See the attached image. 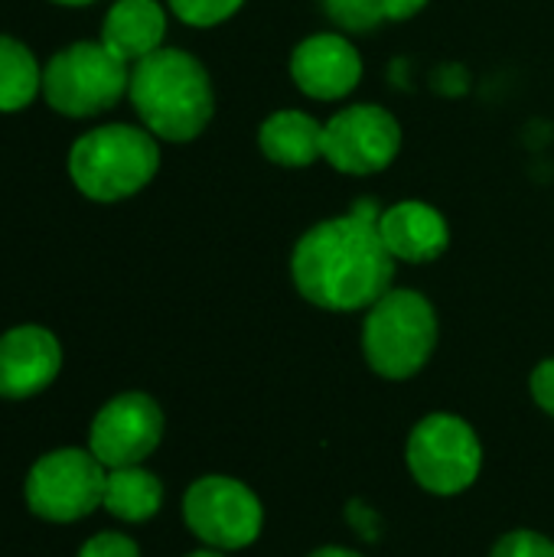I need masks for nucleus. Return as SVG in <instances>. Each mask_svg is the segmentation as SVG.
<instances>
[{
    "label": "nucleus",
    "mask_w": 554,
    "mask_h": 557,
    "mask_svg": "<svg viewBox=\"0 0 554 557\" xmlns=\"http://www.w3.org/2000/svg\"><path fill=\"white\" fill-rule=\"evenodd\" d=\"M382 209L359 199L346 215L317 222L300 235L291 255V277L313 307L349 313L369 310L392 290L395 258L379 232Z\"/></svg>",
    "instance_id": "1"
},
{
    "label": "nucleus",
    "mask_w": 554,
    "mask_h": 557,
    "mask_svg": "<svg viewBox=\"0 0 554 557\" xmlns=\"http://www.w3.org/2000/svg\"><path fill=\"white\" fill-rule=\"evenodd\" d=\"M160 170V147L150 131L131 124H108L75 140L69 173L82 196L95 202H118L140 193Z\"/></svg>",
    "instance_id": "3"
},
{
    "label": "nucleus",
    "mask_w": 554,
    "mask_h": 557,
    "mask_svg": "<svg viewBox=\"0 0 554 557\" xmlns=\"http://www.w3.org/2000/svg\"><path fill=\"white\" fill-rule=\"evenodd\" d=\"M189 557H222L216 548H209V552H196V555H189Z\"/></svg>",
    "instance_id": "26"
},
{
    "label": "nucleus",
    "mask_w": 554,
    "mask_h": 557,
    "mask_svg": "<svg viewBox=\"0 0 554 557\" xmlns=\"http://www.w3.org/2000/svg\"><path fill=\"white\" fill-rule=\"evenodd\" d=\"M167 13L157 0H118L101 26V42L124 62H140L160 49Z\"/></svg>",
    "instance_id": "14"
},
{
    "label": "nucleus",
    "mask_w": 554,
    "mask_h": 557,
    "mask_svg": "<svg viewBox=\"0 0 554 557\" xmlns=\"http://www.w3.org/2000/svg\"><path fill=\"white\" fill-rule=\"evenodd\" d=\"M127 85V62L118 59L104 42H72L59 49L42 72L49 108L69 117H91L114 108Z\"/></svg>",
    "instance_id": "5"
},
{
    "label": "nucleus",
    "mask_w": 554,
    "mask_h": 557,
    "mask_svg": "<svg viewBox=\"0 0 554 557\" xmlns=\"http://www.w3.org/2000/svg\"><path fill=\"white\" fill-rule=\"evenodd\" d=\"M189 532L216 552L248 548L264 525L258 496L232 476H202L183 496Z\"/></svg>",
    "instance_id": "8"
},
{
    "label": "nucleus",
    "mask_w": 554,
    "mask_h": 557,
    "mask_svg": "<svg viewBox=\"0 0 554 557\" xmlns=\"http://www.w3.org/2000/svg\"><path fill=\"white\" fill-rule=\"evenodd\" d=\"M424 7H428V0H382L385 20H411V16L421 13Z\"/></svg>",
    "instance_id": "23"
},
{
    "label": "nucleus",
    "mask_w": 554,
    "mask_h": 557,
    "mask_svg": "<svg viewBox=\"0 0 554 557\" xmlns=\"http://www.w3.org/2000/svg\"><path fill=\"white\" fill-rule=\"evenodd\" d=\"M402 124L382 104H349L323 124V160L349 176H372L395 163Z\"/></svg>",
    "instance_id": "9"
},
{
    "label": "nucleus",
    "mask_w": 554,
    "mask_h": 557,
    "mask_svg": "<svg viewBox=\"0 0 554 557\" xmlns=\"http://www.w3.org/2000/svg\"><path fill=\"white\" fill-rule=\"evenodd\" d=\"M127 95L144 127L173 144H186L206 131L216 111L209 72L183 49H157L134 62Z\"/></svg>",
    "instance_id": "2"
},
{
    "label": "nucleus",
    "mask_w": 554,
    "mask_h": 557,
    "mask_svg": "<svg viewBox=\"0 0 554 557\" xmlns=\"http://www.w3.org/2000/svg\"><path fill=\"white\" fill-rule=\"evenodd\" d=\"M532 398L535 405L554 418V359H545L535 372H532Z\"/></svg>",
    "instance_id": "22"
},
{
    "label": "nucleus",
    "mask_w": 554,
    "mask_h": 557,
    "mask_svg": "<svg viewBox=\"0 0 554 557\" xmlns=\"http://www.w3.org/2000/svg\"><path fill=\"white\" fill-rule=\"evenodd\" d=\"M163 437V411L150 395L127 392L111 398L91 421L88 450L108 467H140Z\"/></svg>",
    "instance_id": "10"
},
{
    "label": "nucleus",
    "mask_w": 554,
    "mask_h": 557,
    "mask_svg": "<svg viewBox=\"0 0 554 557\" xmlns=\"http://www.w3.org/2000/svg\"><path fill=\"white\" fill-rule=\"evenodd\" d=\"M78 557H140V552H137V545L127 535H121V532H101V535H95L91 542L82 545Z\"/></svg>",
    "instance_id": "21"
},
{
    "label": "nucleus",
    "mask_w": 554,
    "mask_h": 557,
    "mask_svg": "<svg viewBox=\"0 0 554 557\" xmlns=\"http://www.w3.org/2000/svg\"><path fill=\"white\" fill-rule=\"evenodd\" d=\"M438 346V313L431 300L408 287H392L382 294L362 323V352L366 362L382 379H411L418 375Z\"/></svg>",
    "instance_id": "4"
},
{
    "label": "nucleus",
    "mask_w": 554,
    "mask_h": 557,
    "mask_svg": "<svg viewBox=\"0 0 554 557\" xmlns=\"http://www.w3.org/2000/svg\"><path fill=\"white\" fill-rule=\"evenodd\" d=\"M245 0H170L173 13L189 26H219L238 13Z\"/></svg>",
    "instance_id": "19"
},
{
    "label": "nucleus",
    "mask_w": 554,
    "mask_h": 557,
    "mask_svg": "<svg viewBox=\"0 0 554 557\" xmlns=\"http://www.w3.org/2000/svg\"><path fill=\"white\" fill-rule=\"evenodd\" d=\"M490 557H554V542L539 532L519 529V532L503 535Z\"/></svg>",
    "instance_id": "20"
},
{
    "label": "nucleus",
    "mask_w": 554,
    "mask_h": 557,
    "mask_svg": "<svg viewBox=\"0 0 554 557\" xmlns=\"http://www.w3.org/2000/svg\"><path fill=\"white\" fill-rule=\"evenodd\" d=\"M258 147L278 166H287V170L310 166L323 160V124L313 114L297 111V108L274 111L258 127Z\"/></svg>",
    "instance_id": "15"
},
{
    "label": "nucleus",
    "mask_w": 554,
    "mask_h": 557,
    "mask_svg": "<svg viewBox=\"0 0 554 557\" xmlns=\"http://www.w3.org/2000/svg\"><path fill=\"white\" fill-rule=\"evenodd\" d=\"M323 10L336 26L353 29V33L372 29L385 20L382 0H323Z\"/></svg>",
    "instance_id": "18"
},
{
    "label": "nucleus",
    "mask_w": 554,
    "mask_h": 557,
    "mask_svg": "<svg viewBox=\"0 0 554 557\" xmlns=\"http://www.w3.org/2000/svg\"><path fill=\"white\" fill-rule=\"evenodd\" d=\"M163 503V486L153 473L144 467H121L108 470V486H104V509L124 522H147L160 512Z\"/></svg>",
    "instance_id": "16"
},
{
    "label": "nucleus",
    "mask_w": 554,
    "mask_h": 557,
    "mask_svg": "<svg viewBox=\"0 0 554 557\" xmlns=\"http://www.w3.org/2000/svg\"><path fill=\"white\" fill-rule=\"evenodd\" d=\"M56 3H62V7H85V3H95V0H56Z\"/></svg>",
    "instance_id": "25"
},
{
    "label": "nucleus",
    "mask_w": 554,
    "mask_h": 557,
    "mask_svg": "<svg viewBox=\"0 0 554 557\" xmlns=\"http://www.w3.org/2000/svg\"><path fill=\"white\" fill-rule=\"evenodd\" d=\"M310 557H362V555H356V552H349V548H336V545H327V548L313 552Z\"/></svg>",
    "instance_id": "24"
},
{
    "label": "nucleus",
    "mask_w": 554,
    "mask_h": 557,
    "mask_svg": "<svg viewBox=\"0 0 554 557\" xmlns=\"http://www.w3.org/2000/svg\"><path fill=\"white\" fill-rule=\"evenodd\" d=\"M108 467L91 450H52L26 476V506L46 522H78L104 503Z\"/></svg>",
    "instance_id": "7"
},
{
    "label": "nucleus",
    "mask_w": 554,
    "mask_h": 557,
    "mask_svg": "<svg viewBox=\"0 0 554 557\" xmlns=\"http://www.w3.org/2000/svg\"><path fill=\"white\" fill-rule=\"evenodd\" d=\"M42 85L33 52L13 36H0V111H23Z\"/></svg>",
    "instance_id": "17"
},
{
    "label": "nucleus",
    "mask_w": 554,
    "mask_h": 557,
    "mask_svg": "<svg viewBox=\"0 0 554 557\" xmlns=\"http://www.w3.org/2000/svg\"><path fill=\"white\" fill-rule=\"evenodd\" d=\"M483 467L477 431L457 414H428L408 437V470L434 496L470 490Z\"/></svg>",
    "instance_id": "6"
},
{
    "label": "nucleus",
    "mask_w": 554,
    "mask_h": 557,
    "mask_svg": "<svg viewBox=\"0 0 554 557\" xmlns=\"http://www.w3.org/2000/svg\"><path fill=\"white\" fill-rule=\"evenodd\" d=\"M379 232L395 261L408 264H428L438 261L451 245V225L447 219L421 202V199H402L379 215Z\"/></svg>",
    "instance_id": "13"
},
{
    "label": "nucleus",
    "mask_w": 554,
    "mask_h": 557,
    "mask_svg": "<svg viewBox=\"0 0 554 557\" xmlns=\"http://www.w3.org/2000/svg\"><path fill=\"white\" fill-rule=\"evenodd\" d=\"M62 369L59 339L42 326H16L0 336V398H29Z\"/></svg>",
    "instance_id": "12"
},
{
    "label": "nucleus",
    "mask_w": 554,
    "mask_h": 557,
    "mask_svg": "<svg viewBox=\"0 0 554 557\" xmlns=\"http://www.w3.org/2000/svg\"><path fill=\"white\" fill-rule=\"evenodd\" d=\"M294 85L317 101L346 98L362 78V55L343 33H313L291 52Z\"/></svg>",
    "instance_id": "11"
}]
</instances>
